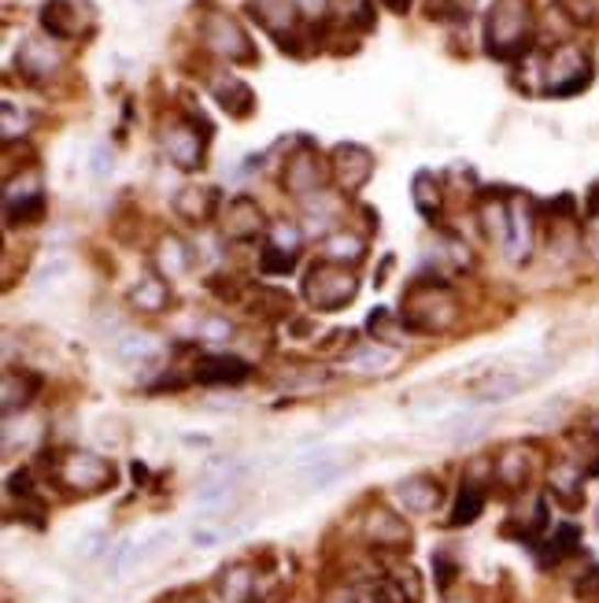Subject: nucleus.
Returning <instances> with one entry per match:
<instances>
[{
    "label": "nucleus",
    "instance_id": "nucleus-1",
    "mask_svg": "<svg viewBox=\"0 0 599 603\" xmlns=\"http://www.w3.org/2000/svg\"><path fill=\"white\" fill-rule=\"evenodd\" d=\"M536 12L533 0H492L485 15V53L492 59H525L536 45Z\"/></svg>",
    "mask_w": 599,
    "mask_h": 603
},
{
    "label": "nucleus",
    "instance_id": "nucleus-2",
    "mask_svg": "<svg viewBox=\"0 0 599 603\" xmlns=\"http://www.w3.org/2000/svg\"><path fill=\"white\" fill-rule=\"evenodd\" d=\"M400 319L414 333H448L459 322V300L444 282H414L403 293Z\"/></svg>",
    "mask_w": 599,
    "mask_h": 603
},
{
    "label": "nucleus",
    "instance_id": "nucleus-3",
    "mask_svg": "<svg viewBox=\"0 0 599 603\" xmlns=\"http://www.w3.org/2000/svg\"><path fill=\"white\" fill-rule=\"evenodd\" d=\"M197 37H200V45H204L211 56L226 59V64L252 67L259 59V53H256V45H252L245 23H241L237 15L222 12V8H208V12H200V19H197Z\"/></svg>",
    "mask_w": 599,
    "mask_h": 603
},
{
    "label": "nucleus",
    "instance_id": "nucleus-4",
    "mask_svg": "<svg viewBox=\"0 0 599 603\" xmlns=\"http://www.w3.org/2000/svg\"><path fill=\"white\" fill-rule=\"evenodd\" d=\"M208 141L211 127L208 119L192 116V111H178L159 122V149L175 163L178 171H200L208 163Z\"/></svg>",
    "mask_w": 599,
    "mask_h": 603
},
{
    "label": "nucleus",
    "instance_id": "nucleus-5",
    "mask_svg": "<svg viewBox=\"0 0 599 603\" xmlns=\"http://www.w3.org/2000/svg\"><path fill=\"white\" fill-rule=\"evenodd\" d=\"M300 296L311 311H341L359 296V274L352 267H337V263H311L303 274Z\"/></svg>",
    "mask_w": 599,
    "mask_h": 603
},
{
    "label": "nucleus",
    "instance_id": "nucleus-6",
    "mask_svg": "<svg viewBox=\"0 0 599 603\" xmlns=\"http://www.w3.org/2000/svg\"><path fill=\"white\" fill-rule=\"evenodd\" d=\"M326 182H330V160H322V152L308 138L297 141L286 163H281V189L292 200H311L326 189Z\"/></svg>",
    "mask_w": 599,
    "mask_h": 603
},
{
    "label": "nucleus",
    "instance_id": "nucleus-7",
    "mask_svg": "<svg viewBox=\"0 0 599 603\" xmlns=\"http://www.w3.org/2000/svg\"><path fill=\"white\" fill-rule=\"evenodd\" d=\"M592 86V59L577 45L552 48L544 59V94L547 97H577Z\"/></svg>",
    "mask_w": 599,
    "mask_h": 603
},
{
    "label": "nucleus",
    "instance_id": "nucleus-8",
    "mask_svg": "<svg viewBox=\"0 0 599 603\" xmlns=\"http://www.w3.org/2000/svg\"><path fill=\"white\" fill-rule=\"evenodd\" d=\"M374 167H378V160H374V152L367 145L341 141V145L330 149V182L341 197H359V193L370 186Z\"/></svg>",
    "mask_w": 599,
    "mask_h": 603
},
{
    "label": "nucleus",
    "instance_id": "nucleus-9",
    "mask_svg": "<svg viewBox=\"0 0 599 603\" xmlns=\"http://www.w3.org/2000/svg\"><path fill=\"white\" fill-rule=\"evenodd\" d=\"M248 15L267 30V34L278 41L281 53L289 56H303L300 45V8L297 0H248Z\"/></svg>",
    "mask_w": 599,
    "mask_h": 603
},
{
    "label": "nucleus",
    "instance_id": "nucleus-10",
    "mask_svg": "<svg viewBox=\"0 0 599 603\" xmlns=\"http://www.w3.org/2000/svg\"><path fill=\"white\" fill-rule=\"evenodd\" d=\"M219 233L233 244H248L256 238H267L270 233V222H267V211L259 208L256 197H248V193H237V197H230L222 204L219 211Z\"/></svg>",
    "mask_w": 599,
    "mask_h": 603
},
{
    "label": "nucleus",
    "instance_id": "nucleus-11",
    "mask_svg": "<svg viewBox=\"0 0 599 603\" xmlns=\"http://www.w3.org/2000/svg\"><path fill=\"white\" fill-rule=\"evenodd\" d=\"M59 482H64L70 493L93 496L115 482V467L93 452H70L64 463H59Z\"/></svg>",
    "mask_w": 599,
    "mask_h": 603
},
{
    "label": "nucleus",
    "instance_id": "nucleus-12",
    "mask_svg": "<svg viewBox=\"0 0 599 603\" xmlns=\"http://www.w3.org/2000/svg\"><path fill=\"white\" fill-rule=\"evenodd\" d=\"M42 30L45 37L53 41H75V37H86L89 26H93V19H89V8L78 4V0H45L42 12Z\"/></svg>",
    "mask_w": 599,
    "mask_h": 603
},
{
    "label": "nucleus",
    "instance_id": "nucleus-13",
    "mask_svg": "<svg viewBox=\"0 0 599 603\" xmlns=\"http://www.w3.org/2000/svg\"><path fill=\"white\" fill-rule=\"evenodd\" d=\"M170 208L186 227H211V222H219V211H222V193L215 186H197V182H189V186H181L175 193V200H170Z\"/></svg>",
    "mask_w": 599,
    "mask_h": 603
},
{
    "label": "nucleus",
    "instance_id": "nucleus-14",
    "mask_svg": "<svg viewBox=\"0 0 599 603\" xmlns=\"http://www.w3.org/2000/svg\"><path fill=\"white\" fill-rule=\"evenodd\" d=\"M252 374V366L237 355L226 352H204L192 360V382L211 385V390H226V385H245Z\"/></svg>",
    "mask_w": 599,
    "mask_h": 603
},
{
    "label": "nucleus",
    "instance_id": "nucleus-15",
    "mask_svg": "<svg viewBox=\"0 0 599 603\" xmlns=\"http://www.w3.org/2000/svg\"><path fill=\"white\" fill-rule=\"evenodd\" d=\"M15 67H19V75L23 78L42 86V81L59 75L64 56H59V48L53 45V37H26L23 45H19V53H15Z\"/></svg>",
    "mask_w": 599,
    "mask_h": 603
},
{
    "label": "nucleus",
    "instance_id": "nucleus-16",
    "mask_svg": "<svg viewBox=\"0 0 599 603\" xmlns=\"http://www.w3.org/2000/svg\"><path fill=\"white\" fill-rule=\"evenodd\" d=\"M536 244V204L530 197H511V233H507L503 252L514 263H525Z\"/></svg>",
    "mask_w": 599,
    "mask_h": 603
},
{
    "label": "nucleus",
    "instance_id": "nucleus-17",
    "mask_svg": "<svg viewBox=\"0 0 599 603\" xmlns=\"http://www.w3.org/2000/svg\"><path fill=\"white\" fill-rule=\"evenodd\" d=\"M211 86V97H215V105L226 111L230 119H248L252 111H256V94H252V86L245 78L237 75H215L208 81Z\"/></svg>",
    "mask_w": 599,
    "mask_h": 603
},
{
    "label": "nucleus",
    "instance_id": "nucleus-18",
    "mask_svg": "<svg viewBox=\"0 0 599 603\" xmlns=\"http://www.w3.org/2000/svg\"><path fill=\"white\" fill-rule=\"evenodd\" d=\"M322 260L355 271L363 260H367V238L341 222V227H333L326 238H322Z\"/></svg>",
    "mask_w": 599,
    "mask_h": 603
},
{
    "label": "nucleus",
    "instance_id": "nucleus-19",
    "mask_svg": "<svg viewBox=\"0 0 599 603\" xmlns=\"http://www.w3.org/2000/svg\"><path fill=\"white\" fill-rule=\"evenodd\" d=\"M48 215V197L42 189V182H30V186L19 193V197H8L4 193V219L8 227H37Z\"/></svg>",
    "mask_w": 599,
    "mask_h": 603
},
{
    "label": "nucleus",
    "instance_id": "nucleus-20",
    "mask_svg": "<svg viewBox=\"0 0 599 603\" xmlns=\"http://www.w3.org/2000/svg\"><path fill=\"white\" fill-rule=\"evenodd\" d=\"M152 260H156V274L167 282H181L192 271V263H197L192 260V249L178 238V233H164V238L156 241Z\"/></svg>",
    "mask_w": 599,
    "mask_h": 603
},
{
    "label": "nucleus",
    "instance_id": "nucleus-21",
    "mask_svg": "<svg viewBox=\"0 0 599 603\" xmlns=\"http://www.w3.org/2000/svg\"><path fill=\"white\" fill-rule=\"evenodd\" d=\"M130 308L137 315H164L170 308V282L159 278L156 271L141 274L134 289H130Z\"/></svg>",
    "mask_w": 599,
    "mask_h": 603
},
{
    "label": "nucleus",
    "instance_id": "nucleus-22",
    "mask_svg": "<svg viewBox=\"0 0 599 603\" xmlns=\"http://www.w3.org/2000/svg\"><path fill=\"white\" fill-rule=\"evenodd\" d=\"M396 496H400V504L414 511V515H430V511L441 504V482L430 474L403 478V482L396 485Z\"/></svg>",
    "mask_w": 599,
    "mask_h": 603
},
{
    "label": "nucleus",
    "instance_id": "nucleus-23",
    "mask_svg": "<svg viewBox=\"0 0 599 603\" xmlns=\"http://www.w3.org/2000/svg\"><path fill=\"white\" fill-rule=\"evenodd\" d=\"M533 377H541V374H533V371H503V374H489L481 385H474V396H477L481 404H500V401H507V396L522 393L525 385L533 382Z\"/></svg>",
    "mask_w": 599,
    "mask_h": 603
},
{
    "label": "nucleus",
    "instance_id": "nucleus-24",
    "mask_svg": "<svg viewBox=\"0 0 599 603\" xmlns=\"http://www.w3.org/2000/svg\"><path fill=\"white\" fill-rule=\"evenodd\" d=\"M367 537L378 548H400V545H408V526H403V518L396 515V511L374 507L367 515Z\"/></svg>",
    "mask_w": 599,
    "mask_h": 603
},
{
    "label": "nucleus",
    "instance_id": "nucleus-25",
    "mask_svg": "<svg viewBox=\"0 0 599 603\" xmlns=\"http://www.w3.org/2000/svg\"><path fill=\"white\" fill-rule=\"evenodd\" d=\"M42 393V374L34 371H8L4 374V415L12 418L15 412L34 404V396Z\"/></svg>",
    "mask_w": 599,
    "mask_h": 603
},
{
    "label": "nucleus",
    "instance_id": "nucleus-26",
    "mask_svg": "<svg viewBox=\"0 0 599 603\" xmlns=\"http://www.w3.org/2000/svg\"><path fill=\"white\" fill-rule=\"evenodd\" d=\"M411 200L414 208H419V215L425 222H436L444 211V186L441 178L433 175V171H419V175L411 178Z\"/></svg>",
    "mask_w": 599,
    "mask_h": 603
},
{
    "label": "nucleus",
    "instance_id": "nucleus-27",
    "mask_svg": "<svg viewBox=\"0 0 599 603\" xmlns=\"http://www.w3.org/2000/svg\"><path fill=\"white\" fill-rule=\"evenodd\" d=\"M344 474V463H341V456L337 452H314L308 456L300 463V482L308 485V489H322V485H330V482H337V478Z\"/></svg>",
    "mask_w": 599,
    "mask_h": 603
},
{
    "label": "nucleus",
    "instance_id": "nucleus-28",
    "mask_svg": "<svg viewBox=\"0 0 599 603\" xmlns=\"http://www.w3.org/2000/svg\"><path fill=\"white\" fill-rule=\"evenodd\" d=\"M481 511H485V489L477 485V482H463L459 496H455V507H452L448 523L452 526H470V523L481 518Z\"/></svg>",
    "mask_w": 599,
    "mask_h": 603
},
{
    "label": "nucleus",
    "instance_id": "nucleus-29",
    "mask_svg": "<svg viewBox=\"0 0 599 603\" xmlns=\"http://www.w3.org/2000/svg\"><path fill=\"white\" fill-rule=\"evenodd\" d=\"M367 330H370V337H374V344H385V349H396V344L403 341V330H408V326H403L400 315H392V311L378 308V311H370Z\"/></svg>",
    "mask_w": 599,
    "mask_h": 603
},
{
    "label": "nucleus",
    "instance_id": "nucleus-30",
    "mask_svg": "<svg viewBox=\"0 0 599 603\" xmlns=\"http://www.w3.org/2000/svg\"><path fill=\"white\" fill-rule=\"evenodd\" d=\"M392 363H396V352L385 349V344H367V349H359L344 360V366L355 374H381V371H389Z\"/></svg>",
    "mask_w": 599,
    "mask_h": 603
},
{
    "label": "nucleus",
    "instance_id": "nucleus-31",
    "mask_svg": "<svg viewBox=\"0 0 599 603\" xmlns=\"http://www.w3.org/2000/svg\"><path fill=\"white\" fill-rule=\"evenodd\" d=\"M148 355H156V341H152L148 333H126V337H119V344H115V360L119 363L137 366V363H145Z\"/></svg>",
    "mask_w": 599,
    "mask_h": 603
},
{
    "label": "nucleus",
    "instance_id": "nucleus-32",
    "mask_svg": "<svg viewBox=\"0 0 599 603\" xmlns=\"http://www.w3.org/2000/svg\"><path fill=\"white\" fill-rule=\"evenodd\" d=\"M581 482H585V470L581 467H574V463H558L552 470V493L555 496H563V500H570V504H577V493H581Z\"/></svg>",
    "mask_w": 599,
    "mask_h": 603
},
{
    "label": "nucleus",
    "instance_id": "nucleus-33",
    "mask_svg": "<svg viewBox=\"0 0 599 603\" xmlns=\"http://www.w3.org/2000/svg\"><path fill=\"white\" fill-rule=\"evenodd\" d=\"M577 545H581V529L570 526V523H563L552 534V540H547V548H544V559L547 563H558V559H566V556H574Z\"/></svg>",
    "mask_w": 599,
    "mask_h": 603
},
{
    "label": "nucleus",
    "instance_id": "nucleus-34",
    "mask_svg": "<svg viewBox=\"0 0 599 603\" xmlns=\"http://www.w3.org/2000/svg\"><path fill=\"white\" fill-rule=\"evenodd\" d=\"M297 263H300V255H289V252L274 249V244H263V252H259V271L270 274V278H286V274L297 271Z\"/></svg>",
    "mask_w": 599,
    "mask_h": 603
},
{
    "label": "nucleus",
    "instance_id": "nucleus-35",
    "mask_svg": "<svg viewBox=\"0 0 599 603\" xmlns=\"http://www.w3.org/2000/svg\"><path fill=\"white\" fill-rule=\"evenodd\" d=\"M267 244H274V249L289 252V255H300L303 252V230L297 227V222H274L270 233H267Z\"/></svg>",
    "mask_w": 599,
    "mask_h": 603
},
{
    "label": "nucleus",
    "instance_id": "nucleus-36",
    "mask_svg": "<svg viewBox=\"0 0 599 603\" xmlns=\"http://www.w3.org/2000/svg\"><path fill=\"white\" fill-rule=\"evenodd\" d=\"M525 470H530V463H525L522 448H507V452L500 456V463H496V474H500L503 482H511V485L525 482Z\"/></svg>",
    "mask_w": 599,
    "mask_h": 603
},
{
    "label": "nucleus",
    "instance_id": "nucleus-37",
    "mask_svg": "<svg viewBox=\"0 0 599 603\" xmlns=\"http://www.w3.org/2000/svg\"><path fill=\"white\" fill-rule=\"evenodd\" d=\"M248 578H252L248 567H233L230 574H222V592H230V596L237 600V603L252 600V596H245V592H252V581Z\"/></svg>",
    "mask_w": 599,
    "mask_h": 603
},
{
    "label": "nucleus",
    "instance_id": "nucleus-38",
    "mask_svg": "<svg viewBox=\"0 0 599 603\" xmlns=\"http://www.w3.org/2000/svg\"><path fill=\"white\" fill-rule=\"evenodd\" d=\"M481 429H489V418L463 415V418H455V423H448V434L455 437V441H470V437H477Z\"/></svg>",
    "mask_w": 599,
    "mask_h": 603
},
{
    "label": "nucleus",
    "instance_id": "nucleus-39",
    "mask_svg": "<svg viewBox=\"0 0 599 603\" xmlns=\"http://www.w3.org/2000/svg\"><path fill=\"white\" fill-rule=\"evenodd\" d=\"M392 581H396V589H400V596H403V585H408V603H422L419 574H414L411 567H396V570H392Z\"/></svg>",
    "mask_w": 599,
    "mask_h": 603
},
{
    "label": "nucleus",
    "instance_id": "nucleus-40",
    "mask_svg": "<svg viewBox=\"0 0 599 603\" xmlns=\"http://www.w3.org/2000/svg\"><path fill=\"white\" fill-rule=\"evenodd\" d=\"M230 333H233V326L226 322V315H211V319L200 326V337H204L208 344H222V341H230Z\"/></svg>",
    "mask_w": 599,
    "mask_h": 603
},
{
    "label": "nucleus",
    "instance_id": "nucleus-41",
    "mask_svg": "<svg viewBox=\"0 0 599 603\" xmlns=\"http://www.w3.org/2000/svg\"><path fill=\"white\" fill-rule=\"evenodd\" d=\"M89 171H93V178L111 175V149H108V145H97V149H93V160H89Z\"/></svg>",
    "mask_w": 599,
    "mask_h": 603
},
{
    "label": "nucleus",
    "instance_id": "nucleus-42",
    "mask_svg": "<svg viewBox=\"0 0 599 603\" xmlns=\"http://www.w3.org/2000/svg\"><path fill=\"white\" fill-rule=\"evenodd\" d=\"M297 8L303 19H319V23L330 15V0H297Z\"/></svg>",
    "mask_w": 599,
    "mask_h": 603
},
{
    "label": "nucleus",
    "instance_id": "nucleus-43",
    "mask_svg": "<svg viewBox=\"0 0 599 603\" xmlns=\"http://www.w3.org/2000/svg\"><path fill=\"white\" fill-rule=\"evenodd\" d=\"M433 567H436V585L448 589V585H452V578H455L452 559H448V556H436V559H433Z\"/></svg>",
    "mask_w": 599,
    "mask_h": 603
},
{
    "label": "nucleus",
    "instance_id": "nucleus-44",
    "mask_svg": "<svg viewBox=\"0 0 599 603\" xmlns=\"http://www.w3.org/2000/svg\"><path fill=\"white\" fill-rule=\"evenodd\" d=\"M585 252L599 263V219H592V222L585 227Z\"/></svg>",
    "mask_w": 599,
    "mask_h": 603
},
{
    "label": "nucleus",
    "instance_id": "nucleus-45",
    "mask_svg": "<svg viewBox=\"0 0 599 603\" xmlns=\"http://www.w3.org/2000/svg\"><path fill=\"white\" fill-rule=\"evenodd\" d=\"M8 493H12V496H30V474H26V470H19V474L8 478Z\"/></svg>",
    "mask_w": 599,
    "mask_h": 603
},
{
    "label": "nucleus",
    "instance_id": "nucleus-46",
    "mask_svg": "<svg viewBox=\"0 0 599 603\" xmlns=\"http://www.w3.org/2000/svg\"><path fill=\"white\" fill-rule=\"evenodd\" d=\"M100 548H104V534H89V537L82 540V545H78V556H82V559H93Z\"/></svg>",
    "mask_w": 599,
    "mask_h": 603
},
{
    "label": "nucleus",
    "instance_id": "nucleus-47",
    "mask_svg": "<svg viewBox=\"0 0 599 603\" xmlns=\"http://www.w3.org/2000/svg\"><path fill=\"white\" fill-rule=\"evenodd\" d=\"M585 219L592 222V219H599V182L592 189H588V197H585Z\"/></svg>",
    "mask_w": 599,
    "mask_h": 603
},
{
    "label": "nucleus",
    "instance_id": "nucleus-48",
    "mask_svg": "<svg viewBox=\"0 0 599 603\" xmlns=\"http://www.w3.org/2000/svg\"><path fill=\"white\" fill-rule=\"evenodd\" d=\"M389 12H396V15H408V8H411V0H381Z\"/></svg>",
    "mask_w": 599,
    "mask_h": 603
},
{
    "label": "nucleus",
    "instance_id": "nucleus-49",
    "mask_svg": "<svg viewBox=\"0 0 599 603\" xmlns=\"http://www.w3.org/2000/svg\"><path fill=\"white\" fill-rule=\"evenodd\" d=\"M577 589H581V592H599V567L585 578V585H577Z\"/></svg>",
    "mask_w": 599,
    "mask_h": 603
},
{
    "label": "nucleus",
    "instance_id": "nucleus-50",
    "mask_svg": "<svg viewBox=\"0 0 599 603\" xmlns=\"http://www.w3.org/2000/svg\"><path fill=\"white\" fill-rule=\"evenodd\" d=\"M326 603H359V600H355L352 592H330Z\"/></svg>",
    "mask_w": 599,
    "mask_h": 603
},
{
    "label": "nucleus",
    "instance_id": "nucleus-51",
    "mask_svg": "<svg viewBox=\"0 0 599 603\" xmlns=\"http://www.w3.org/2000/svg\"><path fill=\"white\" fill-rule=\"evenodd\" d=\"M588 426H592V437H599V412L588 418Z\"/></svg>",
    "mask_w": 599,
    "mask_h": 603
},
{
    "label": "nucleus",
    "instance_id": "nucleus-52",
    "mask_svg": "<svg viewBox=\"0 0 599 603\" xmlns=\"http://www.w3.org/2000/svg\"><path fill=\"white\" fill-rule=\"evenodd\" d=\"M245 603H259V600H245Z\"/></svg>",
    "mask_w": 599,
    "mask_h": 603
}]
</instances>
